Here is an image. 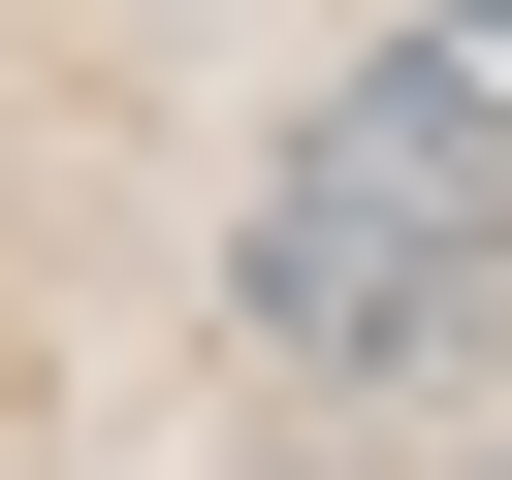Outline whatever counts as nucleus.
Masks as SVG:
<instances>
[{
	"label": "nucleus",
	"instance_id": "nucleus-1",
	"mask_svg": "<svg viewBox=\"0 0 512 480\" xmlns=\"http://www.w3.org/2000/svg\"><path fill=\"white\" fill-rule=\"evenodd\" d=\"M224 288H256V352H288V384H448V352L512 320V96H480L448 32L320 64V96L256 128Z\"/></svg>",
	"mask_w": 512,
	"mask_h": 480
},
{
	"label": "nucleus",
	"instance_id": "nucleus-2",
	"mask_svg": "<svg viewBox=\"0 0 512 480\" xmlns=\"http://www.w3.org/2000/svg\"><path fill=\"white\" fill-rule=\"evenodd\" d=\"M416 32H448V64H480V96H512V0H416Z\"/></svg>",
	"mask_w": 512,
	"mask_h": 480
}]
</instances>
